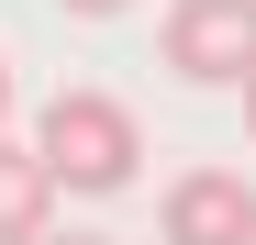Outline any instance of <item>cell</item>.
I'll return each mask as SVG.
<instances>
[{
    "label": "cell",
    "instance_id": "6da1fadb",
    "mask_svg": "<svg viewBox=\"0 0 256 245\" xmlns=\"http://www.w3.org/2000/svg\"><path fill=\"white\" fill-rule=\"evenodd\" d=\"M34 145H45L56 190H90V200L134 190V168H145V122L122 112L112 90H56V100H45V122H34Z\"/></svg>",
    "mask_w": 256,
    "mask_h": 245
},
{
    "label": "cell",
    "instance_id": "5b68a950",
    "mask_svg": "<svg viewBox=\"0 0 256 245\" xmlns=\"http://www.w3.org/2000/svg\"><path fill=\"white\" fill-rule=\"evenodd\" d=\"M56 12H78V22H112V12H134V0H56Z\"/></svg>",
    "mask_w": 256,
    "mask_h": 245
},
{
    "label": "cell",
    "instance_id": "7a4b0ae2",
    "mask_svg": "<svg viewBox=\"0 0 256 245\" xmlns=\"http://www.w3.org/2000/svg\"><path fill=\"white\" fill-rule=\"evenodd\" d=\"M156 56L190 78V90H245L256 78V0H167Z\"/></svg>",
    "mask_w": 256,
    "mask_h": 245
},
{
    "label": "cell",
    "instance_id": "277c9868",
    "mask_svg": "<svg viewBox=\"0 0 256 245\" xmlns=\"http://www.w3.org/2000/svg\"><path fill=\"white\" fill-rule=\"evenodd\" d=\"M56 212V168H45V145H12L0 134V245H34Z\"/></svg>",
    "mask_w": 256,
    "mask_h": 245
},
{
    "label": "cell",
    "instance_id": "3957f363",
    "mask_svg": "<svg viewBox=\"0 0 256 245\" xmlns=\"http://www.w3.org/2000/svg\"><path fill=\"white\" fill-rule=\"evenodd\" d=\"M156 234L167 245H256V178L234 168H178L156 200Z\"/></svg>",
    "mask_w": 256,
    "mask_h": 245
},
{
    "label": "cell",
    "instance_id": "ba28073f",
    "mask_svg": "<svg viewBox=\"0 0 256 245\" xmlns=\"http://www.w3.org/2000/svg\"><path fill=\"white\" fill-rule=\"evenodd\" d=\"M245 134H256V78H245Z\"/></svg>",
    "mask_w": 256,
    "mask_h": 245
},
{
    "label": "cell",
    "instance_id": "8992f818",
    "mask_svg": "<svg viewBox=\"0 0 256 245\" xmlns=\"http://www.w3.org/2000/svg\"><path fill=\"white\" fill-rule=\"evenodd\" d=\"M0 122H12V56H0Z\"/></svg>",
    "mask_w": 256,
    "mask_h": 245
},
{
    "label": "cell",
    "instance_id": "52a82bcc",
    "mask_svg": "<svg viewBox=\"0 0 256 245\" xmlns=\"http://www.w3.org/2000/svg\"><path fill=\"white\" fill-rule=\"evenodd\" d=\"M34 245H45V234H34ZM56 245H112V234H56Z\"/></svg>",
    "mask_w": 256,
    "mask_h": 245
}]
</instances>
